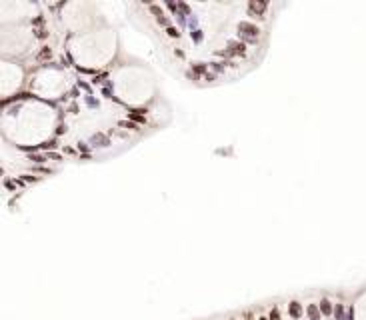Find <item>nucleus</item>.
Wrapping results in <instances>:
<instances>
[{
    "mask_svg": "<svg viewBox=\"0 0 366 320\" xmlns=\"http://www.w3.org/2000/svg\"><path fill=\"white\" fill-rule=\"evenodd\" d=\"M322 308H324V312H326V314L330 312V306H328V302H322Z\"/></svg>",
    "mask_w": 366,
    "mask_h": 320,
    "instance_id": "nucleus-4",
    "label": "nucleus"
},
{
    "mask_svg": "<svg viewBox=\"0 0 366 320\" xmlns=\"http://www.w3.org/2000/svg\"><path fill=\"white\" fill-rule=\"evenodd\" d=\"M168 34H170V36H174V38L178 36V32H176V28H172V26H170V28H168Z\"/></svg>",
    "mask_w": 366,
    "mask_h": 320,
    "instance_id": "nucleus-2",
    "label": "nucleus"
},
{
    "mask_svg": "<svg viewBox=\"0 0 366 320\" xmlns=\"http://www.w3.org/2000/svg\"><path fill=\"white\" fill-rule=\"evenodd\" d=\"M290 312H292V316H298V314H300V306L296 304V302H292V306H290Z\"/></svg>",
    "mask_w": 366,
    "mask_h": 320,
    "instance_id": "nucleus-1",
    "label": "nucleus"
},
{
    "mask_svg": "<svg viewBox=\"0 0 366 320\" xmlns=\"http://www.w3.org/2000/svg\"><path fill=\"white\" fill-rule=\"evenodd\" d=\"M270 320H280V316H278V310H274L272 314H270Z\"/></svg>",
    "mask_w": 366,
    "mask_h": 320,
    "instance_id": "nucleus-3",
    "label": "nucleus"
}]
</instances>
